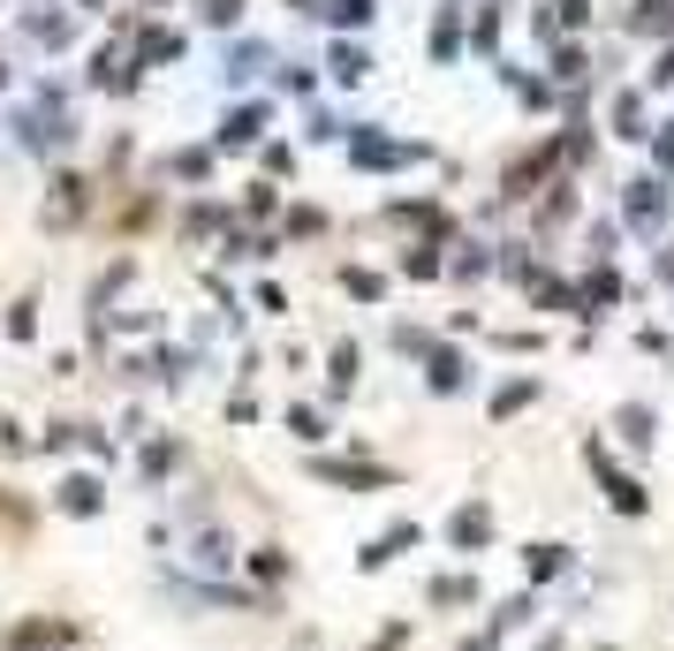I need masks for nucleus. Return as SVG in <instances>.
Returning <instances> with one entry per match:
<instances>
[{
	"mask_svg": "<svg viewBox=\"0 0 674 651\" xmlns=\"http://www.w3.org/2000/svg\"><path fill=\"white\" fill-rule=\"evenodd\" d=\"M425 599H432V606H478V599H486V584H478V576H432V584H425Z\"/></svg>",
	"mask_w": 674,
	"mask_h": 651,
	"instance_id": "4",
	"label": "nucleus"
},
{
	"mask_svg": "<svg viewBox=\"0 0 674 651\" xmlns=\"http://www.w3.org/2000/svg\"><path fill=\"white\" fill-rule=\"evenodd\" d=\"M530 614H538V599H530V591H515V599L501 606V622H493V629H530Z\"/></svg>",
	"mask_w": 674,
	"mask_h": 651,
	"instance_id": "7",
	"label": "nucleus"
},
{
	"mask_svg": "<svg viewBox=\"0 0 674 651\" xmlns=\"http://www.w3.org/2000/svg\"><path fill=\"white\" fill-rule=\"evenodd\" d=\"M614 425H622V440H629V447H652V440H660V417H652L645 402H629V409H622Z\"/></svg>",
	"mask_w": 674,
	"mask_h": 651,
	"instance_id": "5",
	"label": "nucleus"
},
{
	"mask_svg": "<svg viewBox=\"0 0 674 651\" xmlns=\"http://www.w3.org/2000/svg\"><path fill=\"white\" fill-rule=\"evenodd\" d=\"M493 530H501V523H493V507H486V500H463V507L448 515V545H455V553H486V545H493Z\"/></svg>",
	"mask_w": 674,
	"mask_h": 651,
	"instance_id": "2",
	"label": "nucleus"
},
{
	"mask_svg": "<svg viewBox=\"0 0 674 651\" xmlns=\"http://www.w3.org/2000/svg\"><path fill=\"white\" fill-rule=\"evenodd\" d=\"M250 568H258V576H266V584H273V576H289V561H281V553H273V545H266V553H250Z\"/></svg>",
	"mask_w": 674,
	"mask_h": 651,
	"instance_id": "9",
	"label": "nucleus"
},
{
	"mask_svg": "<svg viewBox=\"0 0 674 651\" xmlns=\"http://www.w3.org/2000/svg\"><path fill=\"white\" fill-rule=\"evenodd\" d=\"M463 651H501V637L486 629V637H463Z\"/></svg>",
	"mask_w": 674,
	"mask_h": 651,
	"instance_id": "10",
	"label": "nucleus"
},
{
	"mask_svg": "<svg viewBox=\"0 0 674 651\" xmlns=\"http://www.w3.org/2000/svg\"><path fill=\"white\" fill-rule=\"evenodd\" d=\"M568 568H576V553H568L561 538H538V545H523V576H530V584H561Z\"/></svg>",
	"mask_w": 674,
	"mask_h": 651,
	"instance_id": "3",
	"label": "nucleus"
},
{
	"mask_svg": "<svg viewBox=\"0 0 674 651\" xmlns=\"http://www.w3.org/2000/svg\"><path fill=\"white\" fill-rule=\"evenodd\" d=\"M530 394H538V379H523V386H507V394H501V402H493V409H501V417H515V409H523Z\"/></svg>",
	"mask_w": 674,
	"mask_h": 651,
	"instance_id": "8",
	"label": "nucleus"
},
{
	"mask_svg": "<svg viewBox=\"0 0 674 651\" xmlns=\"http://www.w3.org/2000/svg\"><path fill=\"white\" fill-rule=\"evenodd\" d=\"M584 463H591V478L606 486V500H614V515H652V492L637 486V478H622V470H614V455H606L599 440L584 447Z\"/></svg>",
	"mask_w": 674,
	"mask_h": 651,
	"instance_id": "1",
	"label": "nucleus"
},
{
	"mask_svg": "<svg viewBox=\"0 0 674 651\" xmlns=\"http://www.w3.org/2000/svg\"><path fill=\"white\" fill-rule=\"evenodd\" d=\"M538 651H568V644H561V637H538Z\"/></svg>",
	"mask_w": 674,
	"mask_h": 651,
	"instance_id": "11",
	"label": "nucleus"
},
{
	"mask_svg": "<svg viewBox=\"0 0 674 651\" xmlns=\"http://www.w3.org/2000/svg\"><path fill=\"white\" fill-rule=\"evenodd\" d=\"M402 545H417V523H394V530H387V538H379V545H364V553H356V561H364V568H387V561H394V553H402Z\"/></svg>",
	"mask_w": 674,
	"mask_h": 651,
	"instance_id": "6",
	"label": "nucleus"
}]
</instances>
